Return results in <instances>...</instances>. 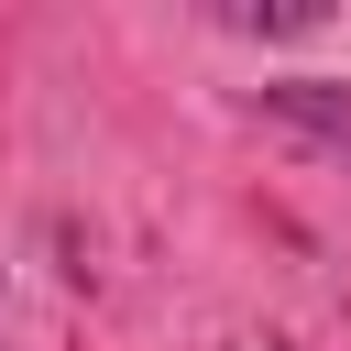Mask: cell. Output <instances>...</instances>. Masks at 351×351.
Masks as SVG:
<instances>
[{
  "label": "cell",
  "instance_id": "1",
  "mask_svg": "<svg viewBox=\"0 0 351 351\" xmlns=\"http://www.w3.org/2000/svg\"><path fill=\"white\" fill-rule=\"evenodd\" d=\"M263 110H274V121H296V132H318L329 154H351V88H340V77H274V88H263Z\"/></svg>",
  "mask_w": 351,
  "mask_h": 351
}]
</instances>
